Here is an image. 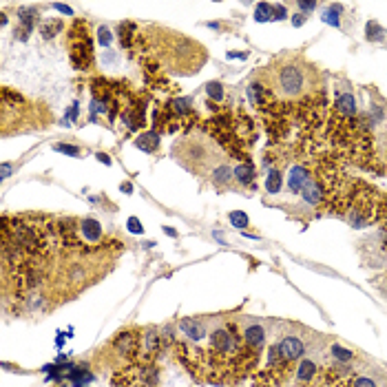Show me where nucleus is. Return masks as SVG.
<instances>
[{
  "label": "nucleus",
  "instance_id": "obj_14",
  "mask_svg": "<svg viewBox=\"0 0 387 387\" xmlns=\"http://www.w3.org/2000/svg\"><path fill=\"white\" fill-rule=\"evenodd\" d=\"M281 186H283V177H281V171H270L266 177V193L268 195H277L281 193Z\"/></svg>",
  "mask_w": 387,
  "mask_h": 387
},
{
  "label": "nucleus",
  "instance_id": "obj_4",
  "mask_svg": "<svg viewBox=\"0 0 387 387\" xmlns=\"http://www.w3.org/2000/svg\"><path fill=\"white\" fill-rule=\"evenodd\" d=\"M312 184V173L305 166H292L288 177V186L292 193H303V190Z\"/></svg>",
  "mask_w": 387,
  "mask_h": 387
},
{
  "label": "nucleus",
  "instance_id": "obj_6",
  "mask_svg": "<svg viewBox=\"0 0 387 387\" xmlns=\"http://www.w3.org/2000/svg\"><path fill=\"white\" fill-rule=\"evenodd\" d=\"M241 339H244V343L250 347V350L259 352L263 343H266V330H263V325H248V328L241 332Z\"/></svg>",
  "mask_w": 387,
  "mask_h": 387
},
{
  "label": "nucleus",
  "instance_id": "obj_17",
  "mask_svg": "<svg viewBox=\"0 0 387 387\" xmlns=\"http://www.w3.org/2000/svg\"><path fill=\"white\" fill-rule=\"evenodd\" d=\"M365 31H367V40H385V36H387V31L378 25V22H367Z\"/></svg>",
  "mask_w": 387,
  "mask_h": 387
},
{
  "label": "nucleus",
  "instance_id": "obj_20",
  "mask_svg": "<svg viewBox=\"0 0 387 387\" xmlns=\"http://www.w3.org/2000/svg\"><path fill=\"white\" fill-rule=\"evenodd\" d=\"M206 93H208V98L215 100V102H221L223 100V87L219 82H208L206 84Z\"/></svg>",
  "mask_w": 387,
  "mask_h": 387
},
{
  "label": "nucleus",
  "instance_id": "obj_28",
  "mask_svg": "<svg viewBox=\"0 0 387 387\" xmlns=\"http://www.w3.org/2000/svg\"><path fill=\"white\" fill-rule=\"evenodd\" d=\"M285 16H288V11H285L283 5H274V11H272V20H283Z\"/></svg>",
  "mask_w": 387,
  "mask_h": 387
},
{
  "label": "nucleus",
  "instance_id": "obj_23",
  "mask_svg": "<svg viewBox=\"0 0 387 387\" xmlns=\"http://www.w3.org/2000/svg\"><path fill=\"white\" fill-rule=\"evenodd\" d=\"M332 356L336 358V361H343V363H347V361H352V356H354V352L352 350H345V347H341V345H332Z\"/></svg>",
  "mask_w": 387,
  "mask_h": 387
},
{
  "label": "nucleus",
  "instance_id": "obj_10",
  "mask_svg": "<svg viewBox=\"0 0 387 387\" xmlns=\"http://www.w3.org/2000/svg\"><path fill=\"white\" fill-rule=\"evenodd\" d=\"M317 363L310 361V358H305V361H301L299 363V369H296V378H299V383L301 385H314L317 383Z\"/></svg>",
  "mask_w": 387,
  "mask_h": 387
},
{
  "label": "nucleus",
  "instance_id": "obj_25",
  "mask_svg": "<svg viewBox=\"0 0 387 387\" xmlns=\"http://www.w3.org/2000/svg\"><path fill=\"white\" fill-rule=\"evenodd\" d=\"M53 150H58V153H64V155H71V157H80V148H78V146H71V144H55Z\"/></svg>",
  "mask_w": 387,
  "mask_h": 387
},
{
  "label": "nucleus",
  "instance_id": "obj_7",
  "mask_svg": "<svg viewBox=\"0 0 387 387\" xmlns=\"http://www.w3.org/2000/svg\"><path fill=\"white\" fill-rule=\"evenodd\" d=\"M334 111L336 117H343V120H352L356 113V100L352 93H341L334 100Z\"/></svg>",
  "mask_w": 387,
  "mask_h": 387
},
{
  "label": "nucleus",
  "instance_id": "obj_3",
  "mask_svg": "<svg viewBox=\"0 0 387 387\" xmlns=\"http://www.w3.org/2000/svg\"><path fill=\"white\" fill-rule=\"evenodd\" d=\"M274 347H277V352L281 354L283 361H288V363H294L296 358H301L303 356V352H305L303 341L296 339V336H285V339L279 341Z\"/></svg>",
  "mask_w": 387,
  "mask_h": 387
},
{
  "label": "nucleus",
  "instance_id": "obj_5",
  "mask_svg": "<svg viewBox=\"0 0 387 387\" xmlns=\"http://www.w3.org/2000/svg\"><path fill=\"white\" fill-rule=\"evenodd\" d=\"M113 345L117 347V352H120V354L135 356L139 352V334L137 332H124V334L117 336Z\"/></svg>",
  "mask_w": 387,
  "mask_h": 387
},
{
  "label": "nucleus",
  "instance_id": "obj_9",
  "mask_svg": "<svg viewBox=\"0 0 387 387\" xmlns=\"http://www.w3.org/2000/svg\"><path fill=\"white\" fill-rule=\"evenodd\" d=\"M208 175H210V182L215 184V186L223 188V186H228V184L233 182V177H235V168H230V166L226 164V162H221V164H217L215 168H212Z\"/></svg>",
  "mask_w": 387,
  "mask_h": 387
},
{
  "label": "nucleus",
  "instance_id": "obj_19",
  "mask_svg": "<svg viewBox=\"0 0 387 387\" xmlns=\"http://www.w3.org/2000/svg\"><path fill=\"white\" fill-rule=\"evenodd\" d=\"M144 343H146V352H148V354H155V352L160 350V334L150 330V332L144 334Z\"/></svg>",
  "mask_w": 387,
  "mask_h": 387
},
{
  "label": "nucleus",
  "instance_id": "obj_2",
  "mask_svg": "<svg viewBox=\"0 0 387 387\" xmlns=\"http://www.w3.org/2000/svg\"><path fill=\"white\" fill-rule=\"evenodd\" d=\"M93 47L89 40V29L78 33V27L71 33V62L75 64V69H89L93 60Z\"/></svg>",
  "mask_w": 387,
  "mask_h": 387
},
{
  "label": "nucleus",
  "instance_id": "obj_8",
  "mask_svg": "<svg viewBox=\"0 0 387 387\" xmlns=\"http://www.w3.org/2000/svg\"><path fill=\"white\" fill-rule=\"evenodd\" d=\"M78 233H80L82 241H87V244H95V241L102 239V226H100V221L95 219H82L78 223Z\"/></svg>",
  "mask_w": 387,
  "mask_h": 387
},
{
  "label": "nucleus",
  "instance_id": "obj_11",
  "mask_svg": "<svg viewBox=\"0 0 387 387\" xmlns=\"http://www.w3.org/2000/svg\"><path fill=\"white\" fill-rule=\"evenodd\" d=\"M179 330H182L186 336H190L193 341H199L201 336L206 334L204 323L197 321V319H182V321H179Z\"/></svg>",
  "mask_w": 387,
  "mask_h": 387
},
{
  "label": "nucleus",
  "instance_id": "obj_21",
  "mask_svg": "<svg viewBox=\"0 0 387 387\" xmlns=\"http://www.w3.org/2000/svg\"><path fill=\"white\" fill-rule=\"evenodd\" d=\"M171 109L175 111V113H179V115H188L190 111H193V106H190V100L179 98V100H175V102H171Z\"/></svg>",
  "mask_w": 387,
  "mask_h": 387
},
{
  "label": "nucleus",
  "instance_id": "obj_32",
  "mask_svg": "<svg viewBox=\"0 0 387 387\" xmlns=\"http://www.w3.org/2000/svg\"><path fill=\"white\" fill-rule=\"evenodd\" d=\"M98 160L102 162V164H106V166L111 164V157H109V155H104V153H98Z\"/></svg>",
  "mask_w": 387,
  "mask_h": 387
},
{
  "label": "nucleus",
  "instance_id": "obj_29",
  "mask_svg": "<svg viewBox=\"0 0 387 387\" xmlns=\"http://www.w3.org/2000/svg\"><path fill=\"white\" fill-rule=\"evenodd\" d=\"M53 9H58L60 14H66V16H71V14H73V9H71L69 5H60V3H55V5H53Z\"/></svg>",
  "mask_w": 387,
  "mask_h": 387
},
{
  "label": "nucleus",
  "instance_id": "obj_12",
  "mask_svg": "<svg viewBox=\"0 0 387 387\" xmlns=\"http://www.w3.org/2000/svg\"><path fill=\"white\" fill-rule=\"evenodd\" d=\"M135 146L139 150H146V153H155L157 146H160V135L157 133H144L135 139Z\"/></svg>",
  "mask_w": 387,
  "mask_h": 387
},
{
  "label": "nucleus",
  "instance_id": "obj_33",
  "mask_svg": "<svg viewBox=\"0 0 387 387\" xmlns=\"http://www.w3.org/2000/svg\"><path fill=\"white\" fill-rule=\"evenodd\" d=\"M9 173H11V164L5 162V164H3V177H9Z\"/></svg>",
  "mask_w": 387,
  "mask_h": 387
},
{
  "label": "nucleus",
  "instance_id": "obj_16",
  "mask_svg": "<svg viewBox=\"0 0 387 387\" xmlns=\"http://www.w3.org/2000/svg\"><path fill=\"white\" fill-rule=\"evenodd\" d=\"M272 11H274V5H270V3H259V5H257V11H255V20H257V22L272 20Z\"/></svg>",
  "mask_w": 387,
  "mask_h": 387
},
{
  "label": "nucleus",
  "instance_id": "obj_22",
  "mask_svg": "<svg viewBox=\"0 0 387 387\" xmlns=\"http://www.w3.org/2000/svg\"><path fill=\"white\" fill-rule=\"evenodd\" d=\"M339 14H341V5H332L328 11H325V16H323V20L328 22V25H334V27H339L341 25V20H339Z\"/></svg>",
  "mask_w": 387,
  "mask_h": 387
},
{
  "label": "nucleus",
  "instance_id": "obj_30",
  "mask_svg": "<svg viewBox=\"0 0 387 387\" xmlns=\"http://www.w3.org/2000/svg\"><path fill=\"white\" fill-rule=\"evenodd\" d=\"M299 9H301V11H314V9H317V3H305V0H301V3H299Z\"/></svg>",
  "mask_w": 387,
  "mask_h": 387
},
{
  "label": "nucleus",
  "instance_id": "obj_24",
  "mask_svg": "<svg viewBox=\"0 0 387 387\" xmlns=\"http://www.w3.org/2000/svg\"><path fill=\"white\" fill-rule=\"evenodd\" d=\"M60 29H62V22H60V20L44 22V25H42V36H44V38H53L55 31H60Z\"/></svg>",
  "mask_w": 387,
  "mask_h": 387
},
{
  "label": "nucleus",
  "instance_id": "obj_26",
  "mask_svg": "<svg viewBox=\"0 0 387 387\" xmlns=\"http://www.w3.org/2000/svg\"><path fill=\"white\" fill-rule=\"evenodd\" d=\"M126 228H128L131 233H135V235H142V233H144V226H142V221H139L137 217H128Z\"/></svg>",
  "mask_w": 387,
  "mask_h": 387
},
{
  "label": "nucleus",
  "instance_id": "obj_13",
  "mask_svg": "<svg viewBox=\"0 0 387 387\" xmlns=\"http://www.w3.org/2000/svg\"><path fill=\"white\" fill-rule=\"evenodd\" d=\"M20 22H22L20 40H27V33H31L33 25H36V11H33V9H22L20 11Z\"/></svg>",
  "mask_w": 387,
  "mask_h": 387
},
{
  "label": "nucleus",
  "instance_id": "obj_1",
  "mask_svg": "<svg viewBox=\"0 0 387 387\" xmlns=\"http://www.w3.org/2000/svg\"><path fill=\"white\" fill-rule=\"evenodd\" d=\"M268 82L277 98L281 100H299L312 91L314 75L310 69L301 64H281L268 73Z\"/></svg>",
  "mask_w": 387,
  "mask_h": 387
},
{
  "label": "nucleus",
  "instance_id": "obj_15",
  "mask_svg": "<svg viewBox=\"0 0 387 387\" xmlns=\"http://www.w3.org/2000/svg\"><path fill=\"white\" fill-rule=\"evenodd\" d=\"M235 179L241 184V186H246V184H252V179H255V171H252L250 164H241L235 168Z\"/></svg>",
  "mask_w": 387,
  "mask_h": 387
},
{
  "label": "nucleus",
  "instance_id": "obj_27",
  "mask_svg": "<svg viewBox=\"0 0 387 387\" xmlns=\"http://www.w3.org/2000/svg\"><path fill=\"white\" fill-rule=\"evenodd\" d=\"M98 40H100V44H104V47H109V44H111V31L106 29V27H100Z\"/></svg>",
  "mask_w": 387,
  "mask_h": 387
},
{
  "label": "nucleus",
  "instance_id": "obj_31",
  "mask_svg": "<svg viewBox=\"0 0 387 387\" xmlns=\"http://www.w3.org/2000/svg\"><path fill=\"white\" fill-rule=\"evenodd\" d=\"M305 22V16L303 14H294V18H292V25L294 27H301Z\"/></svg>",
  "mask_w": 387,
  "mask_h": 387
},
{
  "label": "nucleus",
  "instance_id": "obj_18",
  "mask_svg": "<svg viewBox=\"0 0 387 387\" xmlns=\"http://www.w3.org/2000/svg\"><path fill=\"white\" fill-rule=\"evenodd\" d=\"M228 219H230V223L235 228H239V230L248 228V215H246V212H241V210H233L230 215H228Z\"/></svg>",
  "mask_w": 387,
  "mask_h": 387
}]
</instances>
